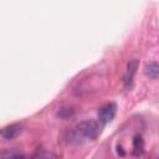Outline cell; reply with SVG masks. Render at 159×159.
Wrapping results in <instances>:
<instances>
[{"instance_id":"6da1fadb","label":"cell","mask_w":159,"mask_h":159,"mask_svg":"<svg viewBox=\"0 0 159 159\" xmlns=\"http://www.w3.org/2000/svg\"><path fill=\"white\" fill-rule=\"evenodd\" d=\"M99 134V127L94 120H84L76 125V128L72 130L71 137L72 139L80 140V138L86 139H96Z\"/></svg>"},{"instance_id":"7a4b0ae2","label":"cell","mask_w":159,"mask_h":159,"mask_svg":"<svg viewBox=\"0 0 159 159\" xmlns=\"http://www.w3.org/2000/svg\"><path fill=\"white\" fill-rule=\"evenodd\" d=\"M116 113H117V106H116V103L109 102V103H106L104 106L101 107V109L98 112V116H99L101 122L109 123L116 117Z\"/></svg>"},{"instance_id":"3957f363","label":"cell","mask_w":159,"mask_h":159,"mask_svg":"<svg viewBox=\"0 0 159 159\" xmlns=\"http://www.w3.org/2000/svg\"><path fill=\"white\" fill-rule=\"evenodd\" d=\"M21 132H22V125L20 123H12V124L6 125L2 129H0V135L4 137L5 139H14Z\"/></svg>"},{"instance_id":"277c9868","label":"cell","mask_w":159,"mask_h":159,"mask_svg":"<svg viewBox=\"0 0 159 159\" xmlns=\"http://www.w3.org/2000/svg\"><path fill=\"white\" fill-rule=\"evenodd\" d=\"M137 68H138V60H132L129 63H128V67H127V72H125V76H124V83L127 87H129L133 82V77L137 72Z\"/></svg>"},{"instance_id":"5b68a950","label":"cell","mask_w":159,"mask_h":159,"mask_svg":"<svg viewBox=\"0 0 159 159\" xmlns=\"http://www.w3.org/2000/svg\"><path fill=\"white\" fill-rule=\"evenodd\" d=\"M144 152V142L140 135H135L133 139V154L135 157L142 155Z\"/></svg>"},{"instance_id":"8992f818","label":"cell","mask_w":159,"mask_h":159,"mask_svg":"<svg viewBox=\"0 0 159 159\" xmlns=\"http://www.w3.org/2000/svg\"><path fill=\"white\" fill-rule=\"evenodd\" d=\"M145 75L149 76L150 78L153 80H157L158 78V73H159V67H158V63L157 62H152L149 65L145 66Z\"/></svg>"},{"instance_id":"52a82bcc","label":"cell","mask_w":159,"mask_h":159,"mask_svg":"<svg viewBox=\"0 0 159 159\" xmlns=\"http://www.w3.org/2000/svg\"><path fill=\"white\" fill-rule=\"evenodd\" d=\"M32 159H58L53 153H51V152H48V150H46V149H41V150H39L35 155H34V158Z\"/></svg>"},{"instance_id":"ba28073f","label":"cell","mask_w":159,"mask_h":159,"mask_svg":"<svg viewBox=\"0 0 159 159\" xmlns=\"http://www.w3.org/2000/svg\"><path fill=\"white\" fill-rule=\"evenodd\" d=\"M0 159H24V157L17 152H2L0 153Z\"/></svg>"}]
</instances>
